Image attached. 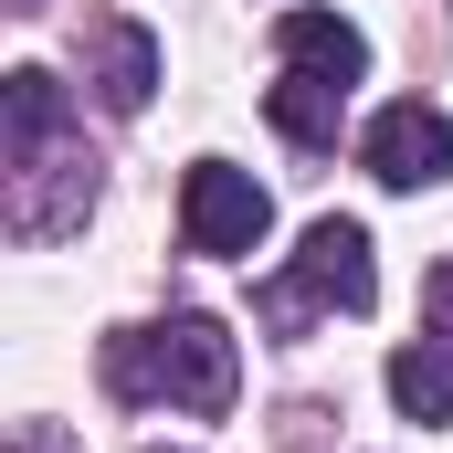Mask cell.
I'll return each mask as SVG.
<instances>
[{
	"instance_id": "5",
	"label": "cell",
	"mask_w": 453,
	"mask_h": 453,
	"mask_svg": "<svg viewBox=\"0 0 453 453\" xmlns=\"http://www.w3.org/2000/svg\"><path fill=\"white\" fill-rule=\"evenodd\" d=\"M274 53L296 74H327V85H358L369 74V42H358V21H338V11H285L274 21Z\"/></svg>"
},
{
	"instance_id": "3",
	"label": "cell",
	"mask_w": 453,
	"mask_h": 453,
	"mask_svg": "<svg viewBox=\"0 0 453 453\" xmlns=\"http://www.w3.org/2000/svg\"><path fill=\"white\" fill-rule=\"evenodd\" d=\"M264 232H274L264 180L232 169V158H190V180H180V242L190 253H253Z\"/></svg>"
},
{
	"instance_id": "10",
	"label": "cell",
	"mask_w": 453,
	"mask_h": 453,
	"mask_svg": "<svg viewBox=\"0 0 453 453\" xmlns=\"http://www.w3.org/2000/svg\"><path fill=\"white\" fill-rule=\"evenodd\" d=\"M148 453H180V443H148Z\"/></svg>"
},
{
	"instance_id": "6",
	"label": "cell",
	"mask_w": 453,
	"mask_h": 453,
	"mask_svg": "<svg viewBox=\"0 0 453 453\" xmlns=\"http://www.w3.org/2000/svg\"><path fill=\"white\" fill-rule=\"evenodd\" d=\"M390 401H401L411 422H433V433H443V422H453V338L401 348V358H390Z\"/></svg>"
},
{
	"instance_id": "9",
	"label": "cell",
	"mask_w": 453,
	"mask_h": 453,
	"mask_svg": "<svg viewBox=\"0 0 453 453\" xmlns=\"http://www.w3.org/2000/svg\"><path fill=\"white\" fill-rule=\"evenodd\" d=\"M422 306H433V317H443V327H453V264H443V274H433V285H422Z\"/></svg>"
},
{
	"instance_id": "2",
	"label": "cell",
	"mask_w": 453,
	"mask_h": 453,
	"mask_svg": "<svg viewBox=\"0 0 453 453\" xmlns=\"http://www.w3.org/2000/svg\"><path fill=\"white\" fill-rule=\"evenodd\" d=\"M369 296H380V264H369V232L358 222H306V242H296V264L264 285V306L274 317H317V306H338V317H369Z\"/></svg>"
},
{
	"instance_id": "7",
	"label": "cell",
	"mask_w": 453,
	"mask_h": 453,
	"mask_svg": "<svg viewBox=\"0 0 453 453\" xmlns=\"http://www.w3.org/2000/svg\"><path fill=\"white\" fill-rule=\"evenodd\" d=\"M96 74H106V106L137 116V106H148V85H158V42H148L137 21H106V32H96Z\"/></svg>"
},
{
	"instance_id": "1",
	"label": "cell",
	"mask_w": 453,
	"mask_h": 453,
	"mask_svg": "<svg viewBox=\"0 0 453 453\" xmlns=\"http://www.w3.org/2000/svg\"><path fill=\"white\" fill-rule=\"evenodd\" d=\"M106 380L127 390V401L232 411V380H242V358H232L222 317H169V327H127V338H106Z\"/></svg>"
},
{
	"instance_id": "4",
	"label": "cell",
	"mask_w": 453,
	"mask_h": 453,
	"mask_svg": "<svg viewBox=\"0 0 453 453\" xmlns=\"http://www.w3.org/2000/svg\"><path fill=\"white\" fill-rule=\"evenodd\" d=\"M358 169L380 180V190H433V180H453V116L443 106H380L369 116V137H358Z\"/></svg>"
},
{
	"instance_id": "8",
	"label": "cell",
	"mask_w": 453,
	"mask_h": 453,
	"mask_svg": "<svg viewBox=\"0 0 453 453\" xmlns=\"http://www.w3.org/2000/svg\"><path fill=\"white\" fill-rule=\"evenodd\" d=\"M264 106H274V127H285L296 148H327V137H338V106H348V85H327V74H296V64H285V85H274Z\"/></svg>"
}]
</instances>
